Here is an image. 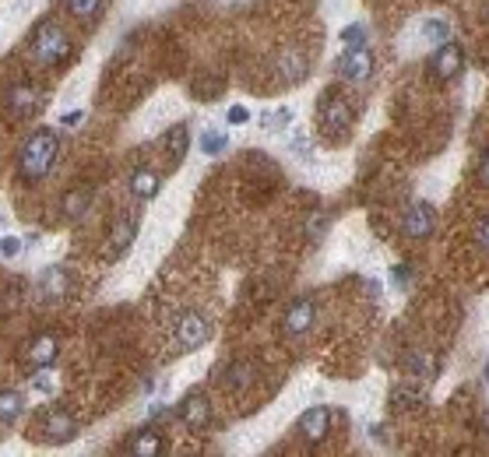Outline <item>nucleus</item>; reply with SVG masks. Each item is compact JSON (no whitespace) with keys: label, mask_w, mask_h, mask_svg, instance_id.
<instances>
[{"label":"nucleus","mask_w":489,"mask_h":457,"mask_svg":"<svg viewBox=\"0 0 489 457\" xmlns=\"http://www.w3.org/2000/svg\"><path fill=\"white\" fill-rule=\"evenodd\" d=\"M489 247V229H486V222H479L476 225V250H486Z\"/></svg>","instance_id":"nucleus-35"},{"label":"nucleus","mask_w":489,"mask_h":457,"mask_svg":"<svg viewBox=\"0 0 489 457\" xmlns=\"http://www.w3.org/2000/svg\"><path fill=\"white\" fill-rule=\"evenodd\" d=\"M391 281H394V288H408V281H412V268L408 264H398L391 272Z\"/></svg>","instance_id":"nucleus-32"},{"label":"nucleus","mask_w":489,"mask_h":457,"mask_svg":"<svg viewBox=\"0 0 489 457\" xmlns=\"http://www.w3.org/2000/svg\"><path fill=\"white\" fill-rule=\"evenodd\" d=\"M138 225H141L138 211H123V215L113 222V229H109V254H113V257H120V254L130 250V243H134V236H138Z\"/></svg>","instance_id":"nucleus-9"},{"label":"nucleus","mask_w":489,"mask_h":457,"mask_svg":"<svg viewBox=\"0 0 489 457\" xmlns=\"http://www.w3.org/2000/svg\"><path fill=\"white\" fill-rule=\"evenodd\" d=\"M338 75L345 82H352V85H363L374 75V53H370V46L367 43L363 46H345V53L338 60Z\"/></svg>","instance_id":"nucleus-7"},{"label":"nucleus","mask_w":489,"mask_h":457,"mask_svg":"<svg viewBox=\"0 0 489 457\" xmlns=\"http://www.w3.org/2000/svg\"><path fill=\"white\" fill-rule=\"evenodd\" d=\"M187 148H191V127L187 123H177L170 134H166V155L180 166L187 159Z\"/></svg>","instance_id":"nucleus-20"},{"label":"nucleus","mask_w":489,"mask_h":457,"mask_svg":"<svg viewBox=\"0 0 489 457\" xmlns=\"http://www.w3.org/2000/svg\"><path fill=\"white\" fill-rule=\"evenodd\" d=\"M225 120H229V127H243V123H250V109L247 106H233L225 113Z\"/></svg>","instance_id":"nucleus-30"},{"label":"nucleus","mask_w":489,"mask_h":457,"mask_svg":"<svg viewBox=\"0 0 489 457\" xmlns=\"http://www.w3.org/2000/svg\"><path fill=\"white\" fill-rule=\"evenodd\" d=\"M433 218H437L433 204L430 201H415V204H408V211L401 218V232L408 240H426L433 232Z\"/></svg>","instance_id":"nucleus-8"},{"label":"nucleus","mask_w":489,"mask_h":457,"mask_svg":"<svg viewBox=\"0 0 489 457\" xmlns=\"http://www.w3.org/2000/svg\"><path fill=\"white\" fill-rule=\"evenodd\" d=\"M313 320H317V306H313V299H296L293 306L286 310V320H282V331L286 335H306L310 327H313Z\"/></svg>","instance_id":"nucleus-13"},{"label":"nucleus","mask_w":489,"mask_h":457,"mask_svg":"<svg viewBox=\"0 0 489 457\" xmlns=\"http://www.w3.org/2000/svg\"><path fill=\"white\" fill-rule=\"evenodd\" d=\"M35 387H39L43 394H53V376H50V369H39V373H35Z\"/></svg>","instance_id":"nucleus-34"},{"label":"nucleus","mask_w":489,"mask_h":457,"mask_svg":"<svg viewBox=\"0 0 489 457\" xmlns=\"http://www.w3.org/2000/svg\"><path fill=\"white\" fill-rule=\"evenodd\" d=\"M342 43H345V46H363V43H367V28H363V25H349V28L342 32Z\"/></svg>","instance_id":"nucleus-28"},{"label":"nucleus","mask_w":489,"mask_h":457,"mask_svg":"<svg viewBox=\"0 0 489 457\" xmlns=\"http://www.w3.org/2000/svg\"><path fill=\"white\" fill-rule=\"evenodd\" d=\"M293 120H296L293 109H289V106H279V109H272V113L261 116V130H268V134H272V130H286Z\"/></svg>","instance_id":"nucleus-21"},{"label":"nucleus","mask_w":489,"mask_h":457,"mask_svg":"<svg viewBox=\"0 0 489 457\" xmlns=\"http://www.w3.org/2000/svg\"><path fill=\"white\" fill-rule=\"evenodd\" d=\"M426 35L437 39V43H447V39H451V25H447V21H430V25H426Z\"/></svg>","instance_id":"nucleus-29"},{"label":"nucleus","mask_w":489,"mask_h":457,"mask_svg":"<svg viewBox=\"0 0 489 457\" xmlns=\"http://www.w3.org/2000/svg\"><path fill=\"white\" fill-rule=\"evenodd\" d=\"M82 116H85V113H82V109H75V113H67L60 123H64V127H78V123H82Z\"/></svg>","instance_id":"nucleus-36"},{"label":"nucleus","mask_w":489,"mask_h":457,"mask_svg":"<svg viewBox=\"0 0 489 457\" xmlns=\"http://www.w3.org/2000/svg\"><path fill=\"white\" fill-rule=\"evenodd\" d=\"M317 127L331 145H342L352 130V109L338 89H324L317 98Z\"/></svg>","instance_id":"nucleus-3"},{"label":"nucleus","mask_w":489,"mask_h":457,"mask_svg":"<svg viewBox=\"0 0 489 457\" xmlns=\"http://www.w3.org/2000/svg\"><path fill=\"white\" fill-rule=\"evenodd\" d=\"M57 152H60V138L50 127H39L18 152V177L25 183L46 180L57 166Z\"/></svg>","instance_id":"nucleus-1"},{"label":"nucleus","mask_w":489,"mask_h":457,"mask_svg":"<svg viewBox=\"0 0 489 457\" xmlns=\"http://www.w3.org/2000/svg\"><path fill=\"white\" fill-rule=\"evenodd\" d=\"M327 225H331V218H327V215H320V218H313V225H310V240H324V232H327Z\"/></svg>","instance_id":"nucleus-33"},{"label":"nucleus","mask_w":489,"mask_h":457,"mask_svg":"<svg viewBox=\"0 0 489 457\" xmlns=\"http://www.w3.org/2000/svg\"><path fill=\"white\" fill-rule=\"evenodd\" d=\"M419 405H426V394L422 390H415V387H398L391 394V408H419Z\"/></svg>","instance_id":"nucleus-24"},{"label":"nucleus","mask_w":489,"mask_h":457,"mask_svg":"<svg viewBox=\"0 0 489 457\" xmlns=\"http://www.w3.org/2000/svg\"><path fill=\"white\" fill-rule=\"evenodd\" d=\"M57 359H60V338H57L53 331L35 335V342L28 345V366H35V369H53Z\"/></svg>","instance_id":"nucleus-11"},{"label":"nucleus","mask_w":489,"mask_h":457,"mask_svg":"<svg viewBox=\"0 0 489 457\" xmlns=\"http://www.w3.org/2000/svg\"><path fill=\"white\" fill-rule=\"evenodd\" d=\"M208 338H211V324H208L197 310H187V313L177 320V327H173L177 352H194L201 345H208Z\"/></svg>","instance_id":"nucleus-5"},{"label":"nucleus","mask_w":489,"mask_h":457,"mask_svg":"<svg viewBox=\"0 0 489 457\" xmlns=\"http://www.w3.org/2000/svg\"><path fill=\"white\" fill-rule=\"evenodd\" d=\"M18 254H21V240L4 236V240H0V257H7V261H11V257H18Z\"/></svg>","instance_id":"nucleus-31"},{"label":"nucleus","mask_w":489,"mask_h":457,"mask_svg":"<svg viewBox=\"0 0 489 457\" xmlns=\"http://www.w3.org/2000/svg\"><path fill=\"white\" fill-rule=\"evenodd\" d=\"M197 145H201V152H204V155H211V159H215V155H222V152L229 148V138H225V130H215V127H211V130H204V134H201V141H197Z\"/></svg>","instance_id":"nucleus-22"},{"label":"nucleus","mask_w":489,"mask_h":457,"mask_svg":"<svg viewBox=\"0 0 489 457\" xmlns=\"http://www.w3.org/2000/svg\"><path fill=\"white\" fill-rule=\"evenodd\" d=\"M67 53H71V39H67V32H64L53 18L39 21L35 32L28 35V57H32L39 67H57V64L67 60Z\"/></svg>","instance_id":"nucleus-2"},{"label":"nucleus","mask_w":489,"mask_h":457,"mask_svg":"<svg viewBox=\"0 0 489 457\" xmlns=\"http://www.w3.org/2000/svg\"><path fill=\"white\" fill-rule=\"evenodd\" d=\"M180 419H184V426H191V429H204L208 422H211V401L201 394V390H191L184 401H180Z\"/></svg>","instance_id":"nucleus-14"},{"label":"nucleus","mask_w":489,"mask_h":457,"mask_svg":"<svg viewBox=\"0 0 489 457\" xmlns=\"http://www.w3.org/2000/svg\"><path fill=\"white\" fill-rule=\"evenodd\" d=\"M89 204H92V193H89V190H71V193L64 197V215H67V218H82Z\"/></svg>","instance_id":"nucleus-23"},{"label":"nucleus","mask_w":489,"mask_h":457,"mask_svg":"<svg viewBox=\"0 0 489 457\" xmlns=\"http://www.w3.org/2000/svg\"><path fill=\"white\" fill-rule=\"evenodd\" d=\"M306 75H310V64H306V57H303L299 50L279 53V78H282L286 85H303Z\"/></svg>","instance_id":"nucleus-16"},{"label":"nucleus","mask_w":489,"mask_h":457,"mask_svg":"<svg viewBox=\"0 0 489 457\" xmlns=\"http://www.w3.org/2000/svg\"><path fill=\"white\" fill-rule=\"evenodd\" d=\"M67 292H71V272H67V268L53 264V268L43 272V278H39V295H43V299L60 303Z\"/></svg>","instance_id":"nucleus-15"},{"label":"nucleus","mask_w":489,"mask_h":457,"mask_svg":"<svg viewBox=\"0 0 489 457\" xmlns=\"http://www.w3.org/2000/svg\"><path fill=\"white\" fill-rule=\"evenodd\" d=\"M289 152L299 155L303 162H313V159H317V148H313V138H310V134H296L293 141H289Z\"/></svg>","instance_id":"nucleus-26"},{"label":"nucleus","mask_w":489,"mask_h":457,"mask_svg":"<svg viewBox=\"0 0 489 457\" xmlns=\"http://www.w3.org/2000/svg\"><path fill=\"white\" fill-rule=\"evenodd\" d=\"M296 429L303 433V440H310V444H320V440H327V433H331V412H327L324 405H317V408H306V412L299 415Z\"/></svg>","instance_id":"nucleus-10"},{"label":"nucleus","mask_w":489,"mask_h":457,"mask_svg":"<svg viewBox=\"0 0 489 457\" xmlns=\"http://www.w3.org/2000/svg\"><path fill=\"white\" fill-rule=\"evenodd\" d=\"M21 412H25V398H21V390L4 387V390H0V426H14V422L21 419Z\"/></svg>","instance_id":"nucleus-19"},{"label":"nucleus","mask_w":489,"mask_h":457,"mask_svg":"<svg viewBox=\"0 0 489 457\" xmlns=\"http://www.w3.org/2000/svg\"><path fill=\"white\" fill-rule=\"evenodd\" d=\"M78 419L71 415V412H64V408H46V412H39V437L46 440V444H71L75 437H78Z\"/></svg>","instance_id":"nucleus-4"},{"label":"nucleus","mask_w":489,"mask_h":457,"mask_svg":"<svg viewBox=\"0 0 489 457\" xmlns=\"http://www.w3.org/2000/svg\"><path fill=\"white\" fill-rule=\"evenodd\" d=\"M408 369H412V373H419V376H426V380H433V376H437V366H433L430 356H412V359H408Z\"/></svg>","instance_id":"nucleus-27"},{"label":"nucleus","mask_w":489,"mask_h":457,"mask_svg":"<svg viewBox=\"0 0 489 457\" xmlns=\"http://www.w3.org/2000/svg\"><path fill=\"white\" fill-rule=\"evenodd\" d=\"M159 190H162V177H159L155 169H148V166L134 169V177H130V193H134V197H141V201H152Z\"/></svg>","instance_id":"nucleus-18"},{"label":"nucleus","mask_w":489,"mask_h":457,"mask_svg":"<svg viewBox=\"0 0 489 457\" xmlns=\"http://www.w3.org/2000/svg\"><path fill=\"white\" fill-rule=\"evenodd\" d=\"M102 7H106V0H67V11L75 14V18H82V21H92L102 14Z\"/></svg>","instance_id":"nucleus-25"},{"label":"nucleus","mask_w":489,"mask_h":457,"mask_svg":"<svg viewBox=\"0 0 489 457\" xmlns=\"http://www.w3.org/2000/svg\"><path fill=\"white\" fill-rule=\"evenodd\" d=\"M39 102H43V91L35 89L32 82H14V85L7 89V109H11L14 116H32V113L39 109Z\"/></svg>","instance_id":"nucleus-12"},{"label":"nucleus","mask_w":489,"mask_h":457,"mask_svg":"<svg viewBox=\"0 0 489 457\" xmlns=\"http://www.w3.org/2000/svg\"><path fill=\"white\" fill-rule=\"evenodd\" d=\"M166 451V440L159 429H141L130 444H127V454L130 457H159Z\"/></svg>","instance_id":"nucleus-17"},{"label":"nucleus","mask_w":489,"mask_h":457,"mask_svg":"<svg viewBox=\"0 0 489 457\" xmlns=\"http://www.w3.org/2000/svg\"><path fill=\"white\" fill-rule=\"evenodd\" d=\"M461 67H465V50H461V43H440V50L430 57V67H426V75L433 78V82H454L458 75H461Z\"/></svg>","instance_id":"nucleus-6"}]
</instances>
